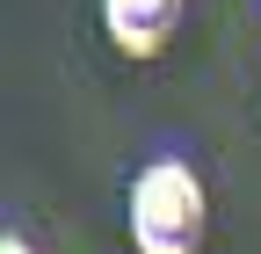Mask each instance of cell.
<instances>
[{
	"label": "cell",
	"mask_w": 261,
	"mask_h": 254,
	"mask_svg": "<svg viewBox=\"0 0 261 254\" xmlns=\"http://www.w3.org/2000/svg\"><path fill=\"white\" fill-rule=\"evenodd\" d=\"M211 225L203 174L189 160H145L130 182V247L138 254H196Z\"/></svg>",
	"instance_id": "obj_1"
},
{
	"label": "cell",
	"mask_w": 261,
	"mask_h": 254,
	"mask_svg": "<svg viewBox=\"0 0 261 254\" xmlns=\"http://www.w3.org/2000/svg\"><path fill=\"white\" fill-rule=\"evenodd\" d=\"M181 15H189V0H102V29L123 58H160L174 44Z\"/></svg>",
	"instance_id": "obj_2"
},
{
	"label": "cell",
	"mask_w": 261,
	"mask_h": 254,
	"mask_svg": "<svg viewBox=\"0 0 261 254\" xmlns=\"http://www.w3.org/2000/svg\"><path fill=\"white\" fill-rule=\"evenodd\" d=\"M0 254H37V247H29L22 233H8V240H0Z\"/></svg>",
	"instance_id": "obj_3"
}]
</instances>
